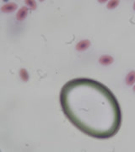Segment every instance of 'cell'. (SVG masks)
<instances>
[{
	"label": "cell",
	"mask_w": 135,
	"mask_h": 152,
	"mask_svg": "<svg viewBox=\"0 0 135 152\" xmlns=\"http://www.w3.org/2000/svg\"><path fill=\"white\" fill-rule=\"evenodd\" d=\"M113 62H114V58L112 56H109V55H104V56H101L99 58V63L102 65H110Z\"/></svg>",
	"instance_id": "5b68a950"
},
{
	"label": "cell",
	"mask_w": 135,
	"mask_h": 152,
	"mask_svg": "<svg viewBox=\"0 0 135 152\" xmlns=\"http://www.w3.org/2000/svg\"><path fill=\"white\" fill-rule=\"evenodd\" d=\"M118 4H119V1H118V0H112V1H109L108 4H107V9H115L116 7H118Z\"/></svg>",
	"instance_id": "ba28073f"
},
{
	"label": "cell",
	"mask_w": 135,
	"mask_h": 152,
	"mask_svg": "<svg viewBox=\"0 0 135 152\" xmlns=\"http://www.w3.org/2000/svg\"><path fill=\"white\" fill-rule=\"evenodd\" d=\"M25 4L29 6L31 9H33V10L36 9V3L35 1H33V0H25Z\"/></svg>",
	"instance_id": "9c48e42d"
},
{
	"label": "cell",
	"mask_w": 135,
	"mask_h": 152,
	"mask_svg": "<svg viewBox=\"0 0 135 152\" xmlns=\"http://www.w3.org/2000/svg\"><path fill=\"white\" fill-rule=\"evenodd\" d=\"M90 46V41L89 40H83V41H80L79 42H78V44L76 45L75 48H76V50L79 51V52H82V51H85L86 49H88Z\"/></svg>",
	"instance_id": "277c9868"
},
{
	"label": "cell",
	"mask_w": 135,
	"mask_h": 152,
	"mask_svg": "<svg viewBox=\"0 0 135 152\" xmlns=\"http://www.w3.org/2000/svg\"><path fill=\"white\" fill-rule=\"evenodd\" d=\"M133 90H134V92H135V85H134V89H133Z\"/></svg>",
	"instance_id": "30bf717a"
},
{
	"label": "cell",
	"mask_w": 135,
	"mask_h": 152,
	"mask_svg": "<svg viewBox=\"0 0 135 152\" xmlns=\"http://www.w3.org/2000/svg\"><path fill=\"white\" fill-rule=\"evenodd\" d=\"M20 78H21V79L24 82H27L29 80V78H30L28 72L26 71L25 68H21L20 70Z\"/></svg>",
	"instance_id": "52a82bcc"
},
{
	"label": "cell",
	"mask_w": 135,
	"mask_h": 152,
	"mask_svg": "<svg viewBox=\"0 0 135 152\" xmlns=\"http://www.w3.org/2000/svg\"><path fill=\"white\" fill-rule=\"evenodd\" d=\"M62 111L85 135L111 138L118 132L122 113L113 93L104 84L90 79H75L63 85L60 93Z\"/></svg>",
	"instance_id": "6da1fadb"
},
{
	"label": "cell",
	"mask_w": 135,
	"mask_h": 152,
	"mask_svg": "<svg viewBox=\"0 0 135 152\" xmlns=\"http://www.w3.org/2000/svg\"><path fill=\"white\" fill-rule=\"evenodd\" d=\"M134 9L135 10V3H134Z\"/></svg>",
	"instance_id": "8fae6325"
},
{
	"label": "cell",
	"mask_w": 135,
	"mask_h": 152,
	"mask_svg": "<svg viewBox=\"0 0 135 152\" xmlns=\"http://www.w3.org/2000/svg\"><path fill=\"white\" fill-rule=\"evenodd\" d=\"M18 8L15 3H9V4H6L1 7V10L4 13H12V12L15 11Z\"/></svg>",
	"instance_id": "7a4b0ae2"
},
{
	"label": "cell",
	"mask_w": 135,
	"mask_h": 152,
	"mask_svg": "<svg viewBox=\"0 0 135 152\" xmlns=\"http://www.w3.org/2000/svg\"><path fill=\"white\" fill-rule=\"evenodd\" d=\"M27 14H28V8L25 7V6L21 7V8L19 9V11H18V13H17L16 15L17 20H19V21H23V20L26 18V16H27Z\"/></svg>",
	"instance_id": "3957f363"
},
{
	"label": "cell",
	"mask_w": 135,
	"mask_h": 152,
	"mask_svg": "<svg viewBox=\"0 0 135 152\" xmlns=\"http://www.w3.org/2000/svg\"><path fill=\"white\" fill-rule=\"evenodd\" d=\"M135 83V71H131L130 73H128L126 77V84L128 85H133Z\"/></svg>",
	"instance_id": "8992f818"
}]
</instances>
